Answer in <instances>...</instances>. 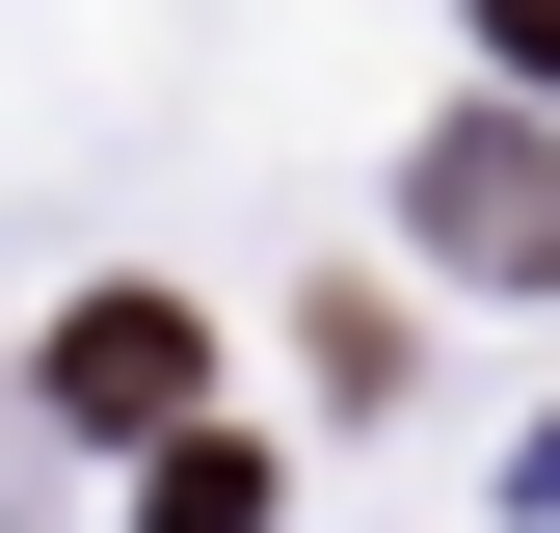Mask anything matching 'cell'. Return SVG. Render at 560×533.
I'll list each match as a JSON object with an SVG mask.
<instances>
[{"label":"cell","instance_id":"7a4b0ae2","mask_svg":"<svg viewBox=\"0 0 560 533\" xmlns=\"http://www.w3.org/2000/svg\"><path fill=\"white\" fill-rule=\"evenodd\" d=\"M428 240L454 266H560V161L534 133H428Z\"/></svg>","mask_w":560,"mask_h":533},{"label":"cell","instance_id":"277c9868","mask_svg":"<svg viewBox=\"0 0 560 533\" xmlns=\"http://www.w3.org/2000/svg\"><path fill=\"white\" fill-rule=\"evenodd\" d=\"M480 54H534V81H560V0H480Z\"/></svg>","mask_w":560,"mask_h":533},{"label":"cell","instance_id":"6da1fadb","mask_svg":"<svg viewBox=\"0 0 560 533\" xmlns=\"http://www.w3.org/2000/svg\"><path fill=\"white\" fill-rule=\"evenodd\" d=\"M187 374H214L187 294H81V320H54V400H81V427H187Z\"/></svg>","mask_w":560,"mask_h":533},{"label":"cell","instance_id":"3957f363","mask_svg":"<svg viewBox=\"0 0 560 533\" xmlns=\"http://www.w3.org/2000/svg\"><path fill=\"white\" fill-rule=\"evenodd\" d=\"M133 533H267V453H214V427H161V481H133Z\"/></svg>","mask_w":560,"mask_h":533}]
</instances>
